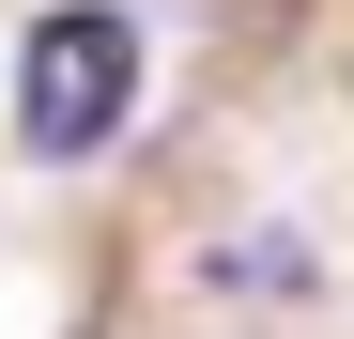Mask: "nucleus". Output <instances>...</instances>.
Returning a JSON list of instances; mask_svg holds the SVG:
<instances>
[{"instance_id":"nucleus-2","label":"nucleus","mask_w":354,"mask_h":339,"mask_svg":"<svg viewBox=\"0 0 354 339\" xmlns=\"http://www.w3.org/2000/svg\"><path fill=\"white\" fill-rule=\"evenodd\" d=\"M216 293H324V262H308V232H231Z\"/></svg>"},{"instance_id":"nucleus-1","label":"nucleus","mask_w":354,"mask_h":339,"mask_svg":"<svg viewBox=\"0 0 354 339\" xmlns=\"http://www.w3.org/2000/svg\"><path fill=\"white\" fill-rule=\"evenodd\" d=\"M139 77H154V46H139L124 0H46L16 31V139L46 170H77V154H108L139 124Z\"/></svg>"}]
</instances>
